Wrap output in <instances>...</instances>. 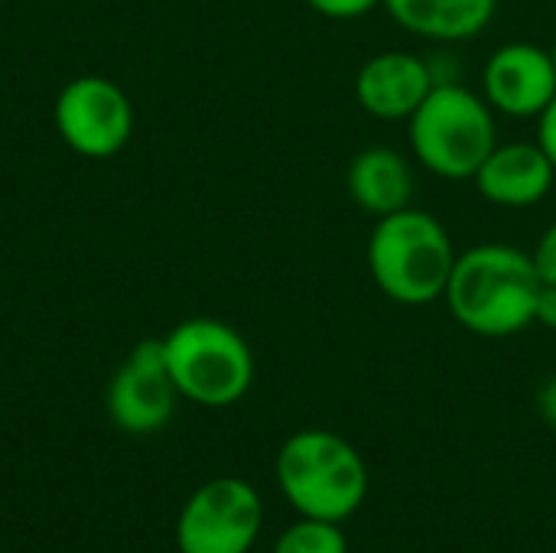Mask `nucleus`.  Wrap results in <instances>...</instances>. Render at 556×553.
<instances>
[{
    "mask_svg": "<svg viewBox=\"0 0 556 553\" xmlns=\"http://www.w3.org/2000/svg\"><path fill=\"white\" fill-rule=\"evenodd\" d=\"M407 143L430 176L466 183L498 147V114L466 81L433 85L407 121Z\"/></svg>",
    "mask_w": 556,
    "mask_h": 553,
    "instance_id": "7ed1b4c3",
    "label": "nucleus"
},
{
    "mask_svg": "<svg viewBox=\"0 0 556 553\" xmlns=\"http://www.w3.org/2000/svg\"><path fill=\"white\" fill-rule=\"evenodd\" d=\"M313 13L326 20H362L371 10H378L384 0H306Z\"/></svg>",
    "mask_w": 556,
    "mask_h": 553,
    "instance_id": "2eb2a0df",
    "label": "nucleus"
},
{
    "mask_svg": "<svg viewBox=\"0 0 556 553\" xmlns=\"http://www.w3.org/2000/svg\"><path fill=\"white\" fill-rule=\"evenodd\" d=\"M556 95L551 52L538 42H505L482 65V98L498 117L534 121Z\"/></svg>",
    "mask_w": 556,
    "mask_h": 553,
    "instance_id": "1a4fd4ad",
    "label": "nucleus"
},
{
    "mask_svg": "<svg viewBox=\"0 0 556 553\" xmlns=\"http://www.w3.org/2000/svg\"><path fill=\"white\" fill-rule=\"evenodd\" d=\"M547 52H551V62H554V68H556V36H554V42L547 46Z\"/></svg>",
    "mask_w": 556,
    "mask_h": 553,
    "instance_id": "aec40b11",
    "label": "nucleus"
},
{
    "mask_svg": "<svg viewBox=\"0 0 556 553\" xmlns=\"http://www.w3.org/2000/svg\"><path fill=\"white\" fill-rule=\"evenodd\" d=\"M55 130L75 153L108 160L121 153L134 134V108L121 85L101 75L72 78L55 98Z\"/></svg>",
    "mask_w": 556,
    "mask_h": 553,
    "instance_id": "0eeeda50",
    "label": "nucleus"
},
{
    "mask_svg": "<svg viewBox=\"0 0 556 553\" xmlns=\"http://www.w3.org/2000/svg\"><path fill=\"white\" fill-rule=\"evenodd\" d=\"M541 284L544 280L528 251L485 241L459 251L443 303L466 332L482 339H508L534 326Z\"/></svg>",
    "mask_w": 556,
    "mask_h": 553,
    "instance_id": "f257e3e1",
    "label": "nucleus"
},
{
    "mask_svg": "<svg viewBox=\"0 0 556 553\" xmlns=\"http://www.w3.org/2000/svg\"><path fill=\"white\" fill-rule=\"evenodd\" d=\"M534 326L556 332V284H541V293L534 303Z\"/></svg>",
    "mask_w": 556,
    "mask_h": 553,
    "instance_id": "a211bd4d",
    "label": "nucleus"
},
{
    "mask_svg": "<svg viewBox=\"0 0 556 553\" xmlns=\"http://www.w3.org/2000/svg\"><path fill=\"white\" fill-rule=\"evenodd\" d=\"M538 121V147L547 153V160L554 163V169H556V95H554V101L534 117Z\"/></svg>",
    "mask_w": 556,
    "mask_h": 553,
    "instance_id": "f3484780",
    "label": "nucleus"
},
{
    "mask_svg": "<svg viewBox=\"0 0 556 553\" xmlns=\"http://www.w3.org/2000/svg\"><path fill=\"white\" fill-rule=\"evenodd\" d=\"M538 411L541 417L556 430V378H547L538 391Z\"/></svg>",
    "mask_w": 556,
    "mask_h": 553,
    "instance_id": "6ab92c4d",
    "label": "nucleus"
},
{
    "mask_svg": "<svg viewBox=\"0 0 556 553\" xmlns=\"http://www.w3.org/2000/svg\"><path fill=\"white\" fill-rule=\"evenodd\" d=\"M472 183L489 205L534 209L554 192L556 169L538 140H508L489 153Z\"/></svg>",
    "mask_w": 556,
    "mask_h": 553,
    "instance_id": "9b49d317",
    "label": "nucleus"
},
{
    "mask_svg": "<svg viewBox=\"0 0 556 553\" xmlns=\"http://www.w3.org/2000/svg\"><path fill=\"white\" fill-rule=\"evenodd\" d=\"M414 166L397 147H365L345 166V192L358 212L371 222L414 205Z\"/></svg>",
    "mask_w": 556,
    "mask_h": 553,
    "instance_id": "f8f14e48",
    "label": "nucleus"
},
{
    "mask_svg": "<svg viewBox=\"0 0 556 553\" xmlns=\"http://www.w3.org/2000/svg\"><path fill=\"white\" fill-rule=\"evenodd\" d=\"M274 553H349V541L336 521L303 518L277 538Z\"/></svg>",
    "mask_w": 556,
    "mask_h": 553,
    "instance_id": "4468645a",
    "label": "nucleus"
},
{
    "mask_svg": "<svg viewBox=\"0 0 556 553\" xmlns=\"http://www.w3.org/2000/svg\"><path fill=\"white\" fill-rule=\"evenodd\" d=\"M176 385L166 365L163 339H143L114 372L108 388L111 420L124 433H156L176 411Z\"/></svg>",
    "mask_w": 556,
    "mask_h": 553,
    "instance_id": "6e6552de",
    "label": "nucleus"
},
{
    "mask_svg": "<svg viewBox=\"0 0 556 553\" xmlns=\"http://www.w3.org/2000/svg\"><path fill=\"white\" fill-rule=\"evenodd\" d=\"M459 251L450 228L417 205L375 218L365 261L375 287L401 306H430L443 300Z\"/></svg>",
    "mask_w": 556,
    "mask_h": 553,
    "instance_id": "f03ea898",
    "label": "nucleus"
},
{
    "mask_svg": "<svg viewBox=\"0 0 556 553\" xmlns=\"http://www.w3.org/2000/svg\"><path fill=\"white\" fill-rule=\"evenodd\" d=\"M277 482L303 518H352L368 495V469L362 453L332 430H300L277 456Z\"/></svg>",
    "mask_w": 556,
    "mask_h": 553,
    "instance_id": "20e7f679",
    "label": "nucleus"
},
{
    "mask_svg": "<svg viewBox=\"0 0 556 553\" xmlns=\"http://www.w3.org/2000/svg\"><path fill=\"white\" fill-rule=\"evenodd\" d=\"M163 345L179 398L202 407H228L251 391L254 352L235 326L192 316L173 326Z\"/></svg>",
    "mask_w": 556,
    "mask_h": 553,
    "instance_id": "39448f33",
    "label": "nucleus"
},
{
    "mask_svg": "<svg viewBox=\"0 0 556 553\" xmlns=\"http://www.w3.org/2000/svg\"><path fill=\"white\" fill-rule=\"evenodd\" d=\"M427 55L410 49H384L355 72V101L375 121H410V114L433 91Z\"/></svg>",
    "mask_w": 556,
    "mask_h": 553,
    "instance_id": "9d476101",
    "label": "nucleus"
},
{
    "mask_svg": "<svg viewBox=\"0 0 556 553\" xmlns=\"http://www.w3.org/2000/svg\"><path fill=\"white\" fill-rule=\"evenodd\" d=\"M531 257H534V267H538L541 280L544 284H556V222H551L544 228V235L538 238Z\"/></svg>",
    "mask_w": 556,
    "mask_h": 553,
    "instance_id": "dca6fc26",
    "label": "nucleus"
},
{
    "mask_svg": "<svg viewBox=\"0 0 556 553\" xmlns=\"http://www.w3.org/2000/svg\"><path fill=\"white\" fill-rule=\"evenodd\" d=\"M381 7L401 29L437 46L482 36L498 13V0H384Z\"/></svg>",
    "mask_w": 556,
    "mask_h": 553,
    "instance_id": "ddd939ff",
    "label": "nucleus"
},
{
    "mask_svg": "<svg viewBox=\"0 0 556 553\" xmlns=\"http://www.w3.org/2000/svg\"><path fill=\"white\" fill-rule=\"evenodd\" d=\"M264 508L244 479H212L186 502L176 544L182 553H248L261 535Z\"/></svg>",
    "mask_w": 556,
    "mask_h": 553,
    "instance_id": "423d86ee",
    "label": "nucleus"
}]
</instances>
